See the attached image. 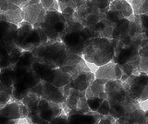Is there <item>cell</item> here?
<instances>
[{
	"mask_svg": "<svg viewBox=\"0 0 148 124\" xmlns=\"http://www.w3.org/2000/svg\"><path fill=\"white\" fill-rule=\"evenodd\" d=\"M62 114L65 112L61 104L41 97L36 108L27 114L26 119L29 124H50L54 119Z\"/></svg>",
	"mask_w": 148,
	"mask_h": 124,
	"instance_id": "9",
	"label": "cell"
},
{
	"mask_svg": "<svg viewBox=\"0 0 148 124\" xmlns=\"http://www.w3.org/2000/svg\"><path fill=\"white\" fill-rule=\"evenodd\" d=\"M96 113H98L100 115H103V116H106V115H109V103H108V99H105L104 100V102L102 103L101 107L96 111Z\"/></svg>",
	"mask_w": 148,
	"mask_h": 124,
	"instance_id": "35",
	"label": "cell"
},
{
	"mask_svg": "<svg viewBox=\"0 0 148 124\" xmlns=\"http://www.w3.org/2000/svg\"><path fill=\"white\" fill-rule=\"evenodd\" d=\"M27 109L21 101H13L0 108V124H18L21 119H26Z\"/></svg>",
	"mask_w": 148,
	"mask_h": 124,
	"instance_id": "13",
	"label": "cell"
},
{
	"mask_svg": "<svg viewBox=\"0 0 148 124\" xmlns=\"http://www.w3.org/2000/svg\"><path fill=\"white\" fill-rule=\"evenodd\" d=\"M115 121L116 119L113 117H111L110 115H106V116H103V118L95 124H114Z\"/></svg>",
	"mask_w": 148,
	"mask_h": 124,
	"instance_id": "39",
	"label": "cell"
},
{
	"mask_svg": "<svg viewBox=\"0 0 148 124\" xmlns=\"http://www.w3.org/2000/svg\"><path fill=\"white\" fill-rule=\"evenodd\" d=\"M0 92H9V93L12 94V88H9V87L5 86L0 82Z\"/></svg>",
	"mask_w": 148,
	"mask_h": 124,
	"instance_id": "40",
	"label": "cell"
},
{
	"mask_svg": "<svg viewBox=\"0 0 148 124\" xmlns=\"http://www.w3.org/2000/svg\"><path fill=\"white\" fill-rule=\"evenodd\" d=\"M106 13L89 0H84L75 10L74 20L84 27H92L103 20Z\"/></svg>",
	"mask_w": 148,
	"mask_h": 124,
	"instance_id": "11",
	"label": "cell"
},
{
	"mask_svg": "<svg viewBox=\"0 0 148 124\" xmlns=\"http://www.w3.org/2000/svg\"><path fill=\"white\" fill-rule=\"evenodd\" d=\"M110 10H117L122 14L124 18L130 17L132 14H133L132 8L131 4L128 3L126 0H114L110 3L109 5Z\"/></svg>",
	"mask_w": 148,
	"mask_h": 124,
	"instance_id": "25",
	"label": "cell"
},
{
	"mask_svg": "<svg viewBox=\"0 0 148 124\" xmlns=\"http://www.w3.org/2000/svg\"><path fill=\"white\" fill-rule=\"evenodd\" d=\"M1 14L5 16L7 21L10 23L18 25L21 21H23L22 8L14 4H9L6 8L1 12Z\"/></svg>",
	"mask_w": 148,
	"mask_h": 124,
	"instance_id": "23",
	"label": "cell"
},
{
	"mask_svg": "<svg viewBox=\"0 0 148 124\" xmlns=\"http://www.w3.org/2000/svg\"><path fill=\"white\" fill-rule=\"evenodd\" d=\"M64 105L66 106L69 111L71 110H82V111H89L90 108L87 105V98L85 92L71 89L69 93L65 100Z\"/></svg>",
	"mask_w": 148,
	"mask_h": 124,
	"instance_id": "18",
	"label": "cell"
},
{
	"mask_svg": "<svg viewBox=\"0 0 148 124\" xmlns=\"http://www.w3.org/2000/svg\"><path fill=\"white\" fill-rule=\"evenodd\" d=\"M145 121V111L139 108L124 116L117 119L114 124H143Z\"/></svg>",
	"mask_w": 148,
	"mask_h": 124,
	"instance_id": "21",
	"label": "cell"
},
{
	"mask_svg": "<svg viewBox=\"0 0 148 124\" xmlns=\"http://www.w3.org/2000/svg\"><path fill=\"white\" fill-rule=\"evenodd\" d=\"M32 68L42 82H47L56 87H63L69 84L71 79V76L69 73L62 71L60 69L51 68L35 58L32 63Z\"/></svg>",
	"mask_w": 148,
	"mask_h": 124,
	"instance_id": "10",
	"label": "cell"
},
{
	"mask_svg": "<svg viewBox=\"0 0 148 124\" xmlns=\"http://www.w3.org/2000/svg\"><path fill=\"white\" fill-rule=\"evenodd\" d=\"M139 71L143 73L148 74V58H139Z\"/></svg>",
	"mask_w": 148,
	"mask_h": 124,
	"instance_id": "36",
	"label": "cell"
},
{
	"mask_svg": "<svg viewBox=\"0 0 148 124\" xmlns=\"http://www.w3.org/2000/svg\"><path fill=\"white\" fill-rule=\"evenodd\" d=\"M115 66L116 63L110 61L105 65L99 67L95 72V79H105V80H116L115 75Z\"/></svg>",
	"mask_w": 148,
	"mask_h": 124,
	"instance_id": "24",
	"label": "cell"
},
{
	"mask_svg": "<svg viewBox=\"0 0 148 124\" xmlns=\"http://www.w3.org/2000/svg\"><path fill=\"white\" fill-rule=\"evenodd\" d=\"M17 31L18 25L8 22L0 14V69L13 66L23 53L16 45Z\"/></svg>",
	"mask_w": 148,
	"mask_h": 124,
	"instance_id": "4",
	"label": "cell"
},
{
	"mask_svg": "<svg viewBox=\"0 0 148 124\" xmlns=\"http://www.w3.org/2000/svg\"><path fill=\"white\" fill-rule=\"evenodd\" d=\"M47 42V37L39 26L32 25L24 21L18 25L16 45L23 51L32 52Z\"/></svg>",
	"mask_w": 148,
	"mask_h": 124,
	"instance_id": "6",
	"label": "cell"
},
{
	"mask_svg": "<svg viewBox=\"0 0 148 124\" xmlns=\"http://www.w3.org/2000/svg\"><path fill=\"white\" fill-rule=\"evenodd\" d=\"M139 57L148 58V39L143 34V38L139 45Z\"/></svg>",
	"mask_w": 148,
	"mask_h": 124,
	"instance_id": "31",
	"label": "cell"
},
{
	"mask_svg": "<svg viewBox=\"0 0 148 124\" xmlns=\"http://www.w3.org/2000/svg\"><path fill=\"white\" fill-rule=\"evenodd\" d=\"M145 15H148V11H147V12L145 13Z\"/></svg>",
	"mask_w": 148,
	"mask_h": 124,
	"instance_id": "42",
	"label": "cell"
},
{
	"mask_svg": "<svg viewBox=\"0 0 148 124\" xmlns=\"http://www.w3.org/2000/svg\"><path fill=\"white\" fill-rule=\"evenodd\" d=\"M63 17L65 18V20L67 21V23L71 21H74V14H75V10H73L71 8H66L63 11H61Z\"/></svg>",
	"mask_w": 148,
	"mask_h": 124,
	"instance_id": "33",
	"label": "cell"
},
{
	"mask_svg": "<svg viewBox=\"0 0 148 124\" xmlns=\"http://www.w3.org/2000/svg\"><path fill=\"white\" fill-rule=\"evenodd\" d=\"M111 43L114 47L112 62L123 65V64L139 61V58H140L139 57V45H140L141 41L123 44L116 42L111 39Z\"/></svg>",
	"mask_w": 148,
	"mask_h": 124,
	"instance_id": "12",
	"label": "cell"
},
{
	"mask_svg": "<svg viewBox=\"0 0 148 124\" xmlns=\"http://www.w3.org/2000/svg\"><path fill=\"white\" fill-rule=\"evenodd\" d=\"M128 85L131 94L139 102L148 99V74L141 72L137 75H132L124 82Z\"/></svg>",
	"mask_w": 148,
	"mask_h": 124,
	"instance_id": "14",
	"label": "cell"
},
{
	"mask_svg": "<svg viewBox=\"0 0 148 124\" xmlns=\"http://www.w3.org/2000/svg\"><path fill=\"white\" fill-rule=\"evenodd\" d=\"M106 98H102V97H90L87 98V105L89 107L91 111L96 112L101 107L102 103L104 102V100Z\"/></svg>",
	"mask_w": 148,
	"mask_h": 124,
	"instance_id": "28",
	"label": "cell"
},
{
	"mask_svg": "<svg viewBox=\"0 0 148 124\" xmlns=\"http://www.w3.org/2000/svg\"><path fill=\"white\" fill-rule=\"evenodd\" d=\"M58 3H64L69 8H71L73 10L76 8L84 1V0H57Z\"/></svg>",
	"mask_w": 148,
	"mask_h": 124,
	"instance_id": "34",
	"label": "cell"
},
{
	"mask_svg": "<svg viewBox=\"0 0 148 124\" xmlns=\"http://www.w3.org/2000/svg\"><path fill=\"white\" fill-rule=\"evenodd\" d=\"M95 76L91 71H82L71 76V82H69V88L78 91L86 92L87 88L95 81Z\"/></svg>",
	"mask_w": 148,
	"mask_h": 124,
	"instance_id": "19",
	"label": "cell"
},
{
	"mask_svg": "<svg viewBox=\"0 0 148 124\" xmlns=\"http://www.w3.org/2000/svg\"><path fill=\"white\" fill-rule=\"evenodd\" d=\"M30 0H0V14L9 4H14L20 8H23Z\"/></svg>",
	"mask_w": 148,
	"mask_h": 124,
	"instance_id": "29",
	"label": "cell"
},
{
	"mask_svg": "<svg viewBox=\"0 0 148 124\" xmlns=\"http://www.w3.org/2000/svg\"><path fill=\"white\" fill-rule=\"evenodd\" d=\"M95 6H96L99 10H103L105 12H108L109 10V0H89Z\"/></svg>",
	"mask_w": 148,
	"mask_h": 124,
	"instance_id": "32",
	"label": "cell"
},
{
	"mask_svg": "<svg viewBox=\"0 0 148 124\" xmlns=\"http://www.w3.org/2000/svg\"><path fill=\"white\" fill-rule=\"evenodd\" d=\"M92 39L90 30L78 21H71L61 36V42L69 51L82 57L87 45Z\"/></svg>",
	"mask_w": 148,
	"mask_h": 124,
	"instance_id": "5",
	"label": "cell"
},
{
	"mask_svg": "<svg viewBox=\"0 0 148 124\" xmlns=\"http://www.w3.org/2000/svg\"><path fill=\"white\" fill-rule=\"evenodd\" d=\"M45 13V8L42 6L40 0H30L22 8L23 21L35 25L39 23Z\"/></svg>",
	"mask_w": 148,
	"mask_h": 124,
	"instance_id": "16",
	"label": "cell"
},
{
	"mask_svg": "<svg viewBox=\"0 0 148 124\" xmlns=\"http://www.w3.org/2000/svg\"><path fill=\"white\" fill-rule=\"evenodd\" d=\"M143 124H148V110L145 111V121L143 122Z\"/></svg>",
	"mask_w": 148,
	"mask_h": 124,
	"instance_id": "41",
	"label": "cell"
},
{
	"mask_svg": "<svg viewBox=\"0 0 148 124\" xmlns=\"http://www.w3.org/2000/svg\"><path fill=\"white\" fill-rule=\"evenodd\" d=\"M130 1H132V0H130Z\"/></svg>",
	"mask_w": 148,
	"mask_h": 124,
	"instance_id": "45",
	"label": "cell"
},
{
	"mask_svg": "<svg viewBox=\"0 0 148 124\" xmlns=\"http://www.w3.org/2000/svg\"><path fill=\"white\" fill-rule=\"evenodd\" d=\"M140 73L139 71V61L128 64H116L115 66V75L116 80L121 82H126L132 75H137Z\"/></svg>",
	"mask_w": 148,
	"mask_h": 124,
	"instance_id": "20",
	"label": "cell"
},
{
	"mask_svg": "<svg viewBox=\"0 0 148 124\" xmlns=\"http://www.w3.org/2000/svg\"><path fill=\"white\" fill-rule=\"evenodd\" d=\"M0 82L5 86L12 88V66L1 69V71H0Z\"/></svg>",
	"mask_w": 148,
	"mask_h": 124,
	"instance_id": "27",
	"label": "cell"
},
{
	"mask_svg": "<svg viewBox=\"0 0 148 124\" xmlns=\"http://www.w3.org/2000/svg\"><path fill=\"white\" fill-rule=\"evenodd\" d=\"M50 124H69L67 114H62L56 119H54L53 121L50 122Z\"/></svg>",
	"mask_w": 148,
	"mask_h": 124,
	"instance_id": "38",
	"label": "cell"
},
{
	"mask_svg": "<svg viewBox=\"0 0 148 124\" xmlns=\"http://www.w3.org/2000/svg\"><path fill=\"white\" fill-rule=\"evenodd\" d=\"M0 71H1V69H0Z\"/></svg>",
	"mask_w": 148,
	"mask_h": 124,
	"instance_id": "44",
	"label": "cell"
},
{
	"mask_svg": "<svg viewBox=\"0 0 148 124\" xmlns=\"http://www.w3.org/2000/svg\"><path fill=\"white\" fill-rule=\"evenodd\" d=\"M108 80L105 79H95V81L88 87L85 95L86 98L90 97H102L106 98V94L105 92V86Z\"/></svg>",
	"mask_w": 148,
	"mask_h": 124,
	"instance_id": "22",
	"label": "cell"
},
{
	"mask_svg": "<svg viewBox=\"0 0 148 124\" xmlns=\"http://www.w3.org/2000/svg\"><path fill=\"white\" fill-rule=\"evenodd\" d=\"M69 85L67 84L63 87H56L47 82H43V90L41 93V97L52 101L57 104H62L65 102L69 93Z\"/></svg>",
	"mask_w": 148,
	"mask_h": 124,
	"instance_id": "15",
	"label": "cell"
},
{
	"mask_svg": "<svg viewBox=\"0 0 148 124\" xmlns=\"http://www.w3.org/2000/svg\"><path fill=\"white\" fill-rule=\"evenodd\" d=\"M31 53L45 65L60 69L71 76L82 71H91L83 58L69 51L62 42H47L36 47Z\"/></svg>",
	"mask_w": 148,
	"mask_h": 124,
	"instance_id": "1",
	"label": "cell"
},
{
	"mask_svg": "<svg viewBox=\"0 0 148 124\" xmlns=\"http://www.w3.org/2000/svg\"><path fill=\"white\" fill-rule=\"evenodd\" d=\"M40 2L45 11H59L57 0H40Z\"/></svg>",
	"mask_w": 148,
	"mask_h": 124,
	"instance_id": "30",
	"label": "cell"
},
{
	"mask_svg": "<svg viewBox=\"0 0 148 124\" xmlns=\"http://www.w3.org/2000/svg\"><path fill=\"white\" fill-rule=\"evenodd\" d=\"M67 21L60 11H45L39 26L45 34L48 42H61V36L67 28Z\"/></svg>",
	"mask_w": 148,
	"mask_h": 124,
	"instance_id": "8",
	"label": "cell"
},
{
	"mask_svg": "<svg viewBox=\"0 0 148 124\" xmlns=\"http://www.w3.org/2000/svg\"><path fill=\"white\" fill-rule=\"evenodd\" d=\"M122 19H124V17L122 16V14L120 12H119L117 10H109L108 12L106 13L103 21L108 26L114 28V27L116 26V24H117L118 22Z\"/></svg>",
	"mask_w": 148,
	"mask_h": 124,
	"instance_id": "26",
	"label": "cell"
},
{
	"mask_svg": "<svg viewBox=\"0 0 148 124\" xmlns=\"http://www.w3.org/2000/svg\"><path fill=\"white\" fill-rule=\"evenodd\" d=\"M34 57L29 51H23L18 60L12 66V100L21 101L30 93L41 96L43 82L36 74L32 63Z\"/></svg>",
	"mask_w": 148,
	"mask_h": 124,
	"instance_id": "2",
	"label": "cell"
},
{
	"mask_svg": "<svg viewBox=\"0 0 148 124\" xmlns=\"http://www.w3.org/2000/svg\"><path fill=\"white\" fill-rule=\"evenodd\" d=\"M141 23H142V29L146 38L148 39V15L143 14L141 15Z\"/></svg>",
	"mask_w": 148,
	"mask_h": 124,
	"instance_id": "37",
	"label": "cell"
},
{
	"mask_svg": "<svg viewBox=\"0 0 148 124\" xmlns=\"http://www.w3.org/2000/svg\"><path fill=\"white\" fill-rule=\"evenodd\" d=\"M105 92L109 103V115L117 119L140 107V102L131 94L126 82L109 80L106 84Z\"/></svg>",
	"mask_w": 148,
	"mask_h": 124,
	"instance_id": "3",
	"label": "cell"
},
{
	"mask_svg": "<svg viewBox=\"0 0 148 124\" xmlns=\"http://www.w3.org/2000/svg\"><path fill=\"white\" fill-rule=\"evenodd\" d=\"M113 55L114 47L111 40L100 37L91 40L82 56L87 62L101 67L112 61Z\"/></svg>",
	"mask_w": 148,
	"mask_h": 124,
	"instance_id": "7",
	"label": "cell"
},
{
	"mask_svg": "<svg viewBox=\"0 0 148 124\" xmlns=\"http://www.w3.org/2000/svg\"><path fill=\"white\" fill-rule=\"evenodd\" d=\"M26 124H29V123H26Z\"/></svg>",
	"mask_w": 148,
	"mask_h": 124,
	"instance_id": "43",
	"label": "cell"
},
{
	"mask_svg": "<svg viewBox=\"0 0 148 124\" xmlns=\"http://www.w3.org/2000/svg\"><path fill=\"white\" fill-rule=\"evenodd\" d=\"M69 124H95L103 118L94 111H82V110H71L67 114Z\"/></svg>",
	"mask_w": 148,
	"mask_h": 124,
	"instance_id": "17",
	"label": "cell"
}]
</instances>
